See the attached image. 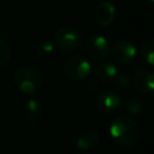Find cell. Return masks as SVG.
Wrapping results in <instances>:
<instances>
[{"mask_svg": "<svg viewBox=\"0 0 154 154\" xmlns=\"http://www.w3.org/2000/svg\"><path fill=\"white\" fill-rule=\"evenodd\" d=\"M109 135L116 143L123 147H131L140 138V126L129 116H117L109 124Z\"/></svg>", "mask_w": 154, "mask_h": 154, "instance_id": "cell-1", "label": "cell"}, {"mask_svg": "<svg viewBox=\"0 0 154 154\" xmlns=\"http://www.w3.org/2000/svg\"><path fill=\"white\" fill-rule=\"evenodd\" d=\"M14 83L23 94L34 95L42 88L43 78L40 71L34 66L23 65L14 72Z\"/></svg>", "mask_w": 154, "mask_h": 154, "instance_id": "cell-2", "label": "cell"}, {"mask_svg": "<svg viewBox=\"0 0 154 154\" xmlns=\"http://www.w3.org/2000/svg\"><path fill=\"white\" fill-rule=\"evenodd\" d=\"M63 72L71 81H81L87 78L91 72V64L84 55L75 54L65 60Z\"/></svg>", "mask_w": 154, "mask_h": 154, "instance_id": "cell-3", "label": "cell"}, {"mask_svg": "<svg viewBox=\"0 0 154 154\" xmlns=\"http://www.w3.org/2000/svg\"><path fill=\"white\" fill-rule=\"evenodd\" d=\"M53 42L59 49L64 52H72L81 46L82 35L76 28L70 25H64L55 31Z\"/></svg>", "mask_w": 154, "mask_h": 154, "instance_id": "cell-4", "label": "cell"}, {"mask_svg": "<svg viewBox=\"0 0 154 154\" xmlns=\"http://www.w3.org/2000/svg\"><path fill=\"white\" fill-rule=\"evenodd\" d=\"M97 107L103 114L119 113L124 106L122 96L113 90H103L97 96Z\"/></svg>", "mask_w": 154, "mask_h": 154, "instance_id": "cell-5", "label": "cell"}, {"mask_svg": "<svg viewBox=\"0 0 154 154\" xmlns=\"http://www.w3.org/2000/svg\"><path fill=\"white\" fill-rule=\"evenodd\" d=\"M109 52V45L105 36L94 35L91 36L85 45L87 55L94 61H102Z\"/></svg>", "mask_w": 154, "mask_h": 154, "instance_id": "cell-6", "label": "cell"}, {"mask_svg": "<svg viewBox=\"0 0 154 154\" xmlns=\"http://www.w3.org/2000/svg\"><path fill=\"white\" fill-rule=\"evenodd\" d=\"M112 53L114 59L123 65H128L134 63V60L136 59V54H137V49L135 47V45L125 38L118 40L112 48Z\"/></svg>", "mask_w": 154, "mask_h": 154, "instance_id": "cell-7", "label": "cell"}, {"mask_svg": "<svg viewBox=\"0 0 154 154\" xmlns=\"http://www.w3.org/2000/svg\"><path fill=\"white\" fill-rule=\"evenodd\" d=\"M131 82L140 93L143 94L154 93V72L150 70H138L135 73Z\"/></svg>", "mask_w": 154, "mask_h": 154, "instance_id": "cell-8", "label": "cell"}, {"mask_svg": "<svg viewBox=\"0 0 154 154\" xmlns=\"http://www.w3.org/2000/svg\"><path fill=\"white\" fill-rule=\"evenodd\" d=\"M116 18V7L111 1H101L94 13V19L100 26H107L113 23Z\"/></svg>", "mask_w": 154, "mask_h": 154, "instance_id": "cell-9", "label": "cell"}, {"mask_svg": "<svg viewBox=\"0 0 154 154\" xmlns=\"http://www.w3.org/2000/svg\"><path fill=\"white\" fill-rule=\"evenodd\" d=\"M119 71L118 67L112 63V61H101L96 65L94 70V75L96 79L103 83H112L116 81Z\"/></svg>", "mask_w": 154, "mask_h": 154, "instance_id": "cell-10", "label": "cell"}, {"mask_svg": "<svg viewBox=\"0 0 154 154\" xmlns=\"http://www.w3.org/2000/svg\"><path fill=\"white\" fill-rule=\"evenodd\" d=\"M99 134L94 129H88L81 132V135L77 137L76 144L81 150H91L99 144Z\"/></svg>", "mask_w": 154, "mask_h": 154, "instance_id": "cell-11", "label": "cell"}, {"mask_svg": "<svg viewBox=\"0 0 154 154\" xmlns=\"http://www.w3.org/2000/svg\"><path fill=\"white\" fill-rule=\"evenodd\" d=\"M43 113L42 105L36 99H29L24 105V114L29 120H38Z\"/></svg>", "mask_w": 154, "mask_h": 154, "instance_id": "cell-12", "label": "cell"}, {"mask_svg": "<svg viewBox=\"0 0 154 154\" xmlns=\"http://www.w3.org/2000/svg\"><path fill=\"white\" fill-rule=\"evenodd\" d=\"M140 53L147 64L154 66V38L144 40L143 43L141 45Z\"/></svg>", "mask_w": 154, "mask_h": 154, "instance_id": "cell-13", "label": "cell"}, {"mask_svg": "<svg viewBox=\"0 0 154 154\" xmlns=\"http://www.w3.org/2000/svg\"><path fill=\"white\" fill-rule=\"evenodd\" d=\"M125 109L129 114L141 116L144 111V105L141 97H130L125 101Z\"/></svg>", "mask_w": 154, "mask_h": 154, "instance_id": "cell-14", "label": "cell"}, {"mask_svg": "<svg viewBox=\"0 0 154 154\" xmlns=\"http://www.w3.org/2000/svg\"><path fill=\"white\" fill-rule=\"evenodd\" d=\"M54 48H55V45L53 41L45 40V41L38 43V46L36 48V53L40 57H49L54 52Z\"/></svg>", "mask_w": 154, "mask_h": 154, "instance_id": "cell-15", "label": "cell"}, {"mask_svg": "<svg viewBox=\"0 0 154 154\" xmlns=\"http://www.w3.org/2000/svg\"><path fill=\"white\" fill-rule=\"evenodd\" d=\"M11 59V49L7 42L0 38V66L6 65Z\"/></svg>", "mask_w": 154, "mask_h": 154, "instance_id": "cell-16", "label": "cell"}, {"mask_svg": "<svg viewBox=\"0 0 154 154\" xmlns=\"http://www.w3.org/2000/svg\"><path fill=\"white\" fill-rule=\"evenodd\" d=\"M116 81H117L118 85H120L122 88H128L131 84V79H130V77H129L128 73H120V75L118 73Z\"/></svg>", "mask_w": 154, "mask_h": 154, "instance_id": "cell-17", "label": "cell"}, {"mask_svg": "<svg viewBox=\"0 0 154 154\" xmlns=\"http://www.w3.org/2000/svg\"><path fill=\"white\" fill-rule=\"evenodd\" d=\"M144 4H146V7L147 8L154 10V0H144Z\"/></svg>", "mask_w": 154, "mask_h": 154, "instance_id": "cell-18", "label": "cell"}, {"mask_svg": "<svg viewBox=\"0 0 154 154\" xmlns=\"http://www.w3.org/2000/svg\"><path fill=\"white\" fill-rule=\"evenodd\" d=\"M78 154H89V153H88V152H85V150H82V152H79Z\"/></svg>", "mask_w": 154, "mask_h": 154, "instance_id": "cell-19", "label": "cell"}]
</instances>
